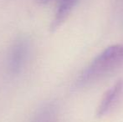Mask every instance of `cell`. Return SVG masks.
<instances>
[{
  "label": "cell",
  "instance_id": "3",
  "mask_svg": "<svg viewBox=\"0 0 123 122\" xmlns=\"http://www.w3.org/2000/svg\"><path fill=\"white\" fill-rule=\"evenodd\" d=\"M123 96V80H120L115 83L106 92L97 108V116H106L118 105Z\"/></svg>",
  "mask_w": 123,
  "mask_h": 122
},
{
  "label": "cell",
  "instance_id": "5",
  "mask_svg": "<svg viewBox=\"0 0 123 122\" xmlns=\"http://www.w3.org/2000/svg\"><path fill=\"white\" fill-rule=\"evenodd\" d=\"M49 0H39V3H46L47 2H49Z\"/></svg>",
  "mask_w": 123,
  "mask_h": 122
},
{
  "label": "cell",
  "instance_id": "4",
  "mask_svg": "<svg viewBox=\"0 0 123 122\" xmlns=\"http://www.w3.org/2000/svg\"><path fill=\"white\" fill-rule=\"evenodd\" d=\"M78 0H58L56 9L50 24V29L55 31L69 17L70 13L73 10L77 3Z\"/></svg>",
  "mask_w": 123,
  "mask_h": 122
},
{
  "label": "cell",
  "instance_id": "1",
  "mask_svg": "<svg viewBox=\"0 0 123 122\" xmlns=\"http://www.w3.org/2000/svg\"><path fill=\"white\" fill-rule=\"evenodd\" d=\"M123 67V44L106 48L83 70L76 87H86L110 76Z\"/></svg>",
  "mask_w": 123,
  "mask_h": 122
},
{
  "label": "cell",
  "instance_id": "2",
  "mask_svg": "<svg viewBox=\"0 0 123 122\" xmlns=\"http://www.w3.org/2000/svg\"><path fill=\"white\" fill-rule=\"evenodd\" d=\"M29 41L25 36H19L13 41L8 53V69L13 74H18L25 65L29 54Z\"/></svg>",
  "mask_w": 123,
  "mask_h": 122
},
{
  "label": "cell",
  "instance_id": "6",
  "mask_svg": "<svg viewBox=\"0 0 123 122\" xmlns=\"http://www.w3.org/2000/svg\"><path fill=\"white\" fill-rule=\"evenodd\" d=\"M122 10H123V0H122Z\"/></svg>",
  "mask_w": 123,
  "mask_h": 122
}]
</instances>
